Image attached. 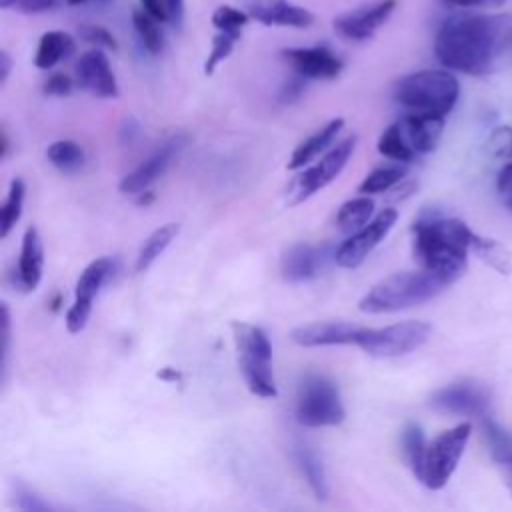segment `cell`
Here are the masks:
<instances>
[{
    "mask_svg": "<svg viewBox=\"0 0 512 512\" xmlns=\"http://www.w3.org/2000/svg\"><path fill=\"white\" fill-rule=\"evenodd\" d=\"M430 404L436 410L448 414L486 416L490 406V392L476 380H460L436 390L430 398Z\"/></svg>",
    "mask_w": 512,
    "mask_h": 512,
    "instance_id": "8fae6325",
    "label": "cell"
},
{
    "mask_svg": "<svg viewBox=\"0 0 512 512\" xmlns=\"http://www.w3.org/2000/svg\"><path fill=\"white\" fill-rule=\"evenodd\" d=\"M432 332L428 322L408 320L384 328H364L358 346L376 358H396L420 348Z\"/></svg>",
    "mask_w": 512,
    "mask_h": 512,
    "instance_id": "ba28073f",
    "label": "cell"
},
{
    "mask_svg": "<svg viewBox=\"0 0 512 512\" xmlns=\"http://www.w3.org/2000/svg\"><path fill=\"white\" fill-rule=\"evenodd\" d=\"M472 252L480 260H484L486 264L496 268L500 274H510L512 272V256H510L508 248L504 244H500L498 240L476 236Z\"/></svg>",
    "mask_w": 512,
    "mask_h": 512,
    "instance_id": "f546056e",
    "label": "cell"
},
{
    "mask_svg": "<svg viewBox=\"0 0 512 512\" xmlns=\"http://www.w3.org/2000/svg\"><path fill=\"white\" fill-rule=\"evenodd\" d=\"M248 14L264 26L284 28H308L314 22V14L290 0H250Z\"/></svg>",
    "mask_w": 512,
    "mask_h": 512,
    "instance_id": "ac0fdd59",
    "label": "cell"
},
{
    "mask_svg": "<svg viewBox=\"0 0 512 512\" xmlns=\"http://www.w3.org/2000/svg\"><path fill=\"white\" fill-rule=\"evenodd\" d=\"M344 128V118H334L326 126H322L318 132H314L310 138H306L298 148L292 152L288 160V170H298L306 166L310 160H314L320 152H324L330 144H334L336 136Z\"/></svg>",
    "mask_w": 512,
    "mask_h": 512,
    "instance_id": "44dd1931",
    "label": "cell"
},
{
    "mask_svg": "<svg viewBox=\"0 0 512 512\" xmlns=\"http://www.w3.org/2000/svg\"><path fill=\"white\" fill-rule=\"evenodd\" d=\"M402 132L416 154H428L438 146L444 130V116L410 112L402 120Z\"/></svg>",
    "mask_w": 512,
    "mask_h": 512,
    "instance_id": "d6986e66",
    "label": "cell"
},
{
    "mask_svg": "<svg viewBox=\"0 0 512 512\" xmlns=\"http://www.w3.org/2000/svg\"><path fill=\"white\" fill-rule=\"evenodd\" d=\"M252 16L240 8H234L230 4H222L214 10L212 14V24L218 32H226V34H232L236 38H240L242 34V28L248 24Z\"/></svg>",
    "mask_w": 512,
    "mask_h": 512,
    "instance_id": "e575fe53",
    "label": "cell"
},
{
    "mask_svg": "<svg viewBox=\"0 0 512 512\" xmlns=\"http://www.w3.org/2000/svg\"><path fill=\"white\" fill-rule=\"evenodd\" d=\"M454 280L442 272H434L428 268L396 272L378 284H374L358 302V308L368 314L396 312L404 308L418 306L426 300L438 296L446 286Z\"/></svg>",
    "mask_w": 512,
    "mask_h": 512,
    "instance_id": "3957f363",
    "label": "cell"
},
{
    "mask_svg": "<svg viewBox=\"0 0 512 512\" xmlns=\"http://www.w3.org/2000/svg\"><path fill=\"white\" fill-rule=\"evenodd\" d=\"M162 20H158L156 16H152L150 12H146L144 8H136L132 12V24L134 30L142 42V46L150 52V54H160L164 50V32L160 26Z\"/></svg>",
    "mask_w": 512,
    "mask_h": 512,
    "instance_id": "4316f807",
    "label": "cell"
},
{
    "mask_svg": "<svg viewBox=\"0 0 512 512\" xmlns=\"http://www.w3.org/2000/svg\"><path fill=\"white\" fill-rule=\"evenodd\" d=\"M140 4H142V8L146 12H150L158 20L168 22V10H166V2L164 0H140Z\"/></svg>",
    "mask_w": 512,
    "mask_h": 512,
    "instance_id": "7dc6e473",
    "label": "cell"
},
{
    "mask_svg": "<svg viewBox=\"0 0 512 512\" xmlns=\"http://www.w3.org/2000/svg\"><path fill=\"white\" fill-rule=\"evenodd\" d=\"M426 444L428 442L424 438V432L416 422H410V424L404 426V430H402V452H404V458H406L408 466L412 468L414 476L420 470Z\"/></svg>",
    "mask_w": 512,
    "mask_h": 512,
    "instance_id": "d6a6232c",
    "label": "cell"
},
{
    "mask_svg": "<svg viewBox=\"0 0 512 512\" xmlns=\"http://www.w3.org/2000/svg\"><path fill=\"white\" fill-rule=\"evenodd\" d=\"M374 212V200L368 194H360L352 200H346L336 212V228L344 234H354L368 224Z\"/></svg>",
    "mask_w": 512,
    "mask_h": 512,
    "instance_id": "d4e9b609",
    "label": "cell"
},
{
    "mask_svg": "<svg viewBox=\"0 0 512 512\" xmlns=\"http://www.w3.org/2000/svg\"><path fill=\"white\" fill-rule=\"evenodd\" d=\"M0 6L4 10H14L22 14H38L52 10L56 6V0H0Z\"/></svg>",
    "mask_w": 512,
    "mask_h": 512,
    "instance_id": "ab89813d",
    "label": "cell"
},
{
    "mask_svg": "<svg viewBox=\"0 0 512 512\" xmlns=\"http://www.w3.org/2000/svg\"><path fill=\"white\" fill-rule=\"evenodd\" d=\"M412 236V250L418 264L456 280L468 266V252H472L478 234L458 218L424 212L414 222Z\"/></svg>",
    "mask_w": 512,
    "mask_h": 512,
    "instance_id": "7a4b0ae2",
    "label": "cell"
},
{
    "mask_svg": "<svg viewBox=\"0 0 512 512\" xmlns=\"http://www.w3.org/2000/svg\"><path fill=\"white\" fill-rule=\"evenodd\" d=\"M158 378L160 380H164V382H180V378H182V374L176 370V368H162L160 372H158Z\"/></svg>",
    "mask_w": 512,
    "mask_h": 512,
    "instance_id": "f907efd6",
    "label": "cell"
},
{
    "mask_svg": "<svg viewBox=\"0 0 512 512\" xmlns=\"http://www.w3.org/2000/svg\"><path fill=\"white\" fill-rule=\"evenodd\" d=\"M72 88H74V82L64 72H56L44 82L46 96H68L72 92Z\"/></svg>",
    "mask_w": 512,
    "mask_h": 512,
    "instance_id": "60d3db41",
    "label": "cell"
},
{
    "mask_svg": "<svg viewBox=\"0 0 512 512\" xmlns=\"http://www.w3.org/2000/svg\"><path fill=\"white\" fill-rule=\"evenodd\" d=\"M238 40H240V38H236V36H232V34H226V32H218V34L212 38V48H210L208 58H206V62H204V74H206V76L214 74L216 66H218L220 62H224V60L232 54L234 44H236Z\"/></svg>",
    "mask_w": 512,
    "mask_h": 512,
    "instance_id": "d590c367",
    "label": "cell"
},
{
    "mask_svg": "<svg viewBox=\"0 0 512 512\" xmlns=\"http://www.w3.org/2000/svg\"><path fill=\"white\" fill-rule=\"evenodd\" d=\"M484 438L488 442L490 454L494 460H498L500 464H506L512 458V436L502 430L492 418L484 416Z\"/></svg>",
    "mask_w": 512,
    "mask_h": 512,
    "instance_id": "836d02e7",
    "label": "cell"
},
{
    "mask_svg": "<svg viewBox=\"0 0 512 512\" xmlns=\"http://www.w3.org/2000/svg\"><path fill=\"white\" fill-rule=\"evenodd\" d=\"M24 192L26 186L20 178H14L10 182L6 200L2 204V214H0V236L6 238L10 234V230L16 226V222L22 216V204H24Z\"/></svg>",
    "mask_w": 512,
    "mask_h": 512,
    "instance_id": "4dcf8cb0",
    "label": "cell"
},
{
    "mask_svg": "<svg viewBox=\"0 0 512 512\" xmlns=\"http://www.w3.org/2000/svg\"><path fill=\"white\" fill-rule=\"evenodd\" d=\"M396 0H376L364 6H358L350 12L334 18V30L340 38L352 42L370 40L380 26L386 24L390 14L396 10Z\"/></svg>",
    "mask_w": 512,
    "mask_h": 512,
    "instance_id": "7c38bea8",
    "label": "cell"
},
{
    "mask_svg": "<svg viewBox=\"0 0 512 512\" xmlns=\"http://www.w3.org/2000/svg\"><path fill=\"white\" fill-rule=\"evenodd\" d=\"M396 220H398L396 208H384L382 212H378L374 220H370L366 226H362L350 238H346L334 250V262L340 268L360 266L366 260V256L388 236V232L392 230Z\"/></svg>",
    "mask_w": 512,
    "mask_h": 512,
    "instance_id": "9c48e42d",
    "label": "cell"
},
{
    "mask_svg": "<svg viewBox=\"0 0 512 512\" xmlns=\"http://www.w3.org/2000/svg\"><path fill=\"white\" fill-rule=\"evenodd\" d=\"M164 2L168 10V22L180 28L184 22V0H164Z\"/></svg>",
    "mask_w": 512,
    "mask_h": 512,
    "instance_id": "f6af8a7d",
    "label": "cell"
},
{
    "mask_svg": "<svg viewBox=\"0 0 512 512\" xmlns=\"http://www.w3.org/2000/svg\"><path fill=\"white\" fill-rule=\"evenodd\" d=\"M42 268H44V248L42 238L34 226H28L22 236V248L18 258V286L24 292L34 290L42 280Z\"/></svg>",
    "mask_w": 512,
    "mask_h": 512,
    "instance_id": "ffe728a7",
    "label": "cell"
},
{
    "mask_svg": "<svg viewBox=\"0 0 512 512\" xmlns=\"http://www.w3.org/2000/svg\"><path fill=\"white\" fill-rule=\"evenodd\" d=\"M470 434L472 426L468 422H462L450 430H444L432 442H428L416 478L430 490L444 488L464 454Z\"/></svg>",
    "mask_w": 512,
    "mask_h": 512,
    "instance_id": "52a82bcc",
    "label": "cell"
},
{
    "mask_svg": "<svg viewBox=\"0 0 512 512\" xmlns=\"http://www.w3.org/2000/svg\"><path fill=\"white\" fill-rule=\"evenodd\" d=\"M356 146V136H348L336 146H332L314 166H310L306 172H302L294 180V200L292 204L304 202L308 196L316 194L324 186H328L348 164L352 152Z\"/></svg>",
    "mask_w": 512,
    "mask_h": 512,
    "instance_id": "30bf717a",
    "label": "cell"
},
{
    "mask_svg": "<svg viewBox=\"0 0 512 512\" xmlns=\"http://www.w3.org/2000/svg\"><path fill=\"white\" fill-rule=\"evenodd\" d=\"M8 148H10V140H8V134H6V130H2V158H6V154H8Z\"/></svg>",
    "mask_w": 512,
    "mask_h": 512,
    "instance_id": "f5cc1de1",
    "label": "cell"
},
{
    "mask_svg": "<svg viewBox=\"0 0 512 512\" xmlns=\"http://www.w3.org/2000/svg\"><path fill=\"white\" fill-rule=\"evenodd\" d=\"M364 326L344 322V320H330V322H310L294 328L290 332L292 342L298 346H334V344H358Z\"/></svg>",
    "mask_w": 512,
    "mask_h": 512,
    "instance_id": "e0dca14e",
    "label": "cell"
},
{
    "mask_svg": "<svg viewBox=\"0 0 512 512\" xmlns=\"http://www.w3.org/2000/svg\"><path fill=\"white\" fill-rule=\"evenodd\" d=\"M8 344H10V312L8 306L2 302V368L6 370V360H8Z\"/></svg>",
    "mask_w": 512,
    "mask_h": 512,
    "instance_id": "ee69618b",
    "label": "cell"
},
{
    "mask_svg": "<svg viewBox=\"0 0 512 512\" xmlns=\"http://www.w3.org/2000/svg\"><path fill=\"white\" fill-rule=\"evenodd\" d=\"M490 150L498 160L512 158V128L500 126L490 134Z\"/></svg>",
    "mask_w": 512,
    "mask_h": 512,
    "instance_id": "f35d334b",
    "label": "cell"
},
{
    "mask_svg": "<svg viewBox=\"0 0 512 512\" xmlns=\"http://www.w3.org/2000/svg\"><path fill=\"white\" fill-rule=\"evenodd\" d=\"M460 94L458 80L446 70H418L394 86V100L408 112L446 116Z\"/></svg>",
    "mask_w": 512,
    "mask_h": 512,
    "instance_id": "277c9868",
    "label": "cell"
},
{
    "mask_svg": "<svg viewBox=\"0 0 512 512\" xmlns=\"http://www.w3.org/2000/svg\"><path fill=\"white\" fill-rule=\"evenodd\" d=\"M74 52V38L62 30H48L40 36L34 64L40 70L54 68L60 60H66Z\"/></svg>",
    "mask_w": 512,
    "mask_h": 512,
    "instance_id": "603a6c76",
    "label": "cell"
},
{
    "mask_svg": "<svg viewBox=\"0 0 512 512\" xmlns=\"http://www.w3.org/2000/svg\"><path fill=\"white\" fill-rule=\"evenodd\" d=\"M112 268H114V264H112V260L106 258V256L92 260V262L84 268V272L80 274V278H78V282H76V288H74L76 298H74V302L92 306L94 296L100 292V288H102L104 282L108 280Z\"/></svg>",
    "mask_w": 512,
    "mask_h": 512,
    "instance_id": "cb8c5ba5",
    "label": "cell"
},
{
    "mask_svg": "<svg viewBox=\"0 0 512 512\" xmlns=\"http://www.w3.org/2000/svg\"><path fill=\"white\" fill-rule=\"evenodd\" d=\"M330 256L334 258V254H330L328 244L324 246H314L308 242L292 244L282 252V258H280L282 276L288 282L312 280L324 272Z\"/></svg>",
    "mask_w": 512,
    "mask_h": 512,
    "instance_id": "5bb4252c",
    "label": "cell"
},
{
    "mask_svg": "<svg viewBox=\"0 0 512 512\" xmlns=\"http://www.w3.org/2000/svg\"><path fill=\"white\" fill-rule=\"evenodd\" d=\"M504 466H506V472H508V486H510V490H512V458H510Z\"/></svg>",
    "mask_w": 512,
    "mask_h": 512,
    "instance_id": "db71d44e",
    "label": "cell"
},
{
    "mask_svg": "<svg viewBox=\"0 0 512 512\" xmlns=\"http://www.w3.org/2000/svg\"><path fill=\"white\" fill-rule=\"evenodd\" d=\"M292 460H294L296 468L300 470V474L304 476L310 490L314 492V496L318 500H326L328 498V482H326L324 466H322V460L318 458V454L308 444L298 442L292 446Z\"/></svg>",
    "mask_w": 512,
    "mask_h": 512,
    "instance_id": "7402d4cb",
    "label": "cell"
},
{
    "mask_svg": "<svg viewBox=\"0 0 512 512\" xmlns=\"http://www.w3.org/2000/svg\"><path fill=\"white\" fill-rule=\"evenodd\" d=\"M46 158L60 172H76L84 166V150L74 140H56L48 146Z\"/></svg>",
    "mask_w": 512,
    "mask_h": 512,
    "instance_id": "f1b7e54d",
    "label": "cell"
},
{
    "mask_svg": "<svg viewBox=\"0 0 512 512\" xmlns=\"http://www.w3.org/2000/svg\"><path fill=\"white\" fill-rule=\"evenodd\" d=\"M378 152L390 160H396V162H412L418 154L410 148L404 132H402V124L400 120L390 124L378 138V144H376Z\"/></svg>",
    "mask_w": 512,
    "mask_h": 512,
    "instance_id": "83f0119b",
    "label": "cell"
},
{
    "mask_svg": "<svg viewBox=\"0 0 512 512\" xmlns=\"http://www.w3.org/2000/svg\"><path fill=\"white\" fill-rule=\"evenodd\" d=\"M12 494H14V504L20 510H26V512H46V510H52V506L46 500H42L34 490L24 486L22 482H14V492Z\"/></svg>",
    "mask_w": 512,
    "mask_h": 512,
    "instance_id": "8d00e7d4",
    "label": "cell"
},
{
    "mask_svg": "<svg viewBox=\"0 0 512 512\" xmlns=\"http://www.w3.org/2000/svg\"><path fill=\"white\" fill-rule=\"evenodd\" d=\"M186 146V136H174L166 140L154 154H150L140 166H136L130 174H126L120 182V192L124 194H140L148 190L170 166V162L180 154Z\"/></svg>",
    "mask_w": 512,
    "mask_h": 512,
    "instance_id": "4fadbf2b",
    "label": "cell"
},
{
    "mask_svg": "<svg viewBox=\"0 0 512 512\" xmlns=\"http://www.w3.org/2000/svg\"><path fill=\"white\" fill-rule=\"evenodd\" d=\"M404 176V168L400 166H380L374 168L366 178L358 184L360 194H380L394 188Z\"/></svg>",
    "mask_w": 512,
    "mask_h": 512,
    "instance_id": "1f68e13d",
    "label": "cell"
},
{
    "mask_svg": "<svg viewBox=\"0 0 512 512\" xmlns=\"http://www.w3.org/2000/svg\"><path fill=\"white\" fill-rule=\"evenodd\" d=\"M236 360L248 390L260 398H276L272 346L266 332L254 324L232 322Z\"/></svg>",
    "mask_w": 512,
    "mask_h": 512,
    "instance_id": "5b68a950",
    "label": "cell"
},
{
    "mask_svg": "<svg viewBox=\"0 0 512 512\" xmlns=\"http://www.w3.org/2000/svg\"><path fill=\"white\" fill-rule=\"evenodd\" d=\"M140 134V126L134 120H126V124L120 128L122 142H132Z\"/></svg>",
    "mask_w": 512,
    "mask_h": 512,
    "instance_id": "c3c4849f",
    "label": "cell"
},
{
    "mask_svg": "<svg viewBox=\"0 0 512 512\" xmlns=\"http://www.w3.org/2000/svg\"><path fill=\"white\" fill-rule=\"evenodd\" d=\"M344 416L338 386L328 376L308 374L302 378L296 394V420L302 426H338Z\"/></svg>",
    "mask_w": 512,
    "mask_h": 512,
    "instance_id": "8992f818",
    "label": "cell"
},
{
    "mask_svg": "<svg viewBox=\"0 0 512 512\" xmlns=\"http://www.w3.org/2000/svg\"><path fill=\"white\" fill-rule=\"evenodd\" d=\"M76 84L98 98H116L118 82L110 68L108 56L96 46L80 56L74 68Z\"/></svg>",
    "mask_w": 512,
    "mask_h": 512,
    "instance_id": "9a60e30c",
    "label": "cell"
},
{
    "mask_svg": "<svg viewBox=\"0 0 512 512\" xmlns=\"http://www.w3.org/2000/svg\"><path fill=\"white\" fill-rule=\"evenodd\" d=\"M10 68H12V60H10V54H8L6 50H2V52H0V82H2V84L8 80Z\"/></svg>",
    "mask_w": 512,
    "mask_h": 512,
    "instance_id": "681fc988",
    "label": "cell"
},
{
    "mask_svg": "<svg viewBox=\"0 0 512 512\" xmlns=\"http://www.w3.org/2000/svg\"><path fill=\"white\" fill-rule=\"evenodd\" d=\"M440 2L450 8H472V6H500L506 0H440Z\"/></svg>",
    "mask_w": 512,
    "mask_h": 512,
    "instance_id": "bcb514c9",
    "label": "cell"
},
{
    "mask_svg": "<svg viewBox=\"0 0 512 512\" xmlns=\"http://www.w3.org/2000/svg\"><path fill=\"white\" fill-rule=\"evenodd\" d=\"M282 56L296 74L308 80H332L344 68V62L328 46L288 48L282 50Z\"/></svg>",
    "mask_w": 512,
    "mask_h": 512,
    "instance_id": "2e32d148",
    "label": "cell"
},
{
    "mask_svg": "<svg viewBox=\"0 0 512 512\" xmlns=\"http://www.w3.org/2000/svg\"><path fill=\"white\" fill-rule=\"evenodd\" d=\"M70 6H74V4H82V2H88V0H66Z\"/></svg>",
    "mask_w": 512,
    "mask_h": 512,
    "instance_id": "11a10c76",
    "label": "cell"
},
{
    "mask_svg": "<svg viewBox=\"0 0 512 512\" xmlns=\"http://www.w3.org/2000/svg\"><path fill=\"white\" fill-rule=\"evenodd\" d=\"M440 64L472 76L498 70L512 56V14L448 18L434 40Z\"/></svg>",
    "mask_w": 512,
    "mask_h": 512,
    "instance_id": "6da1fadb",
    "label": "cell"
},
{
    "mask_svg": "<svg viewBox=\"0 0 512 512\" xmlns=\"http://www.w3.org/2000/svg\"><path fill=\"white\" fill-rule=\"evenodd\" d=\"M180 232V224L168 222L160 228H156L140 246L138 256H136V272H144L152 266V262L170 246V242L176 238Z\"/></svg>",
    "mask_w": 512,
    "mask_h": 512,
    "instance_id": "484cf974",
    "label": "cell"
},
{
    "mask_svg": "<svg viewBox=\"0 0 512 512\" xmlns=\"http://www.w3.org/2000/svg\"><path fill=\"white\" fill-rule=\"evenodd\" d=\"M496 188L502 204L512 212V162H506L504 168L498 172Z\"/></svg>",
    "mask_w": 512,
    "mask_h": 512,
    "instance_id": "b9f144b4",
    "label": "cell"
},
{
    "mask_svg": "<svg viewBox=\"0 0 512 512\" xmlns=\"http://www.w3.org/2000/svg\"><path fill=\"white\" fill-rule=\"evenodd\" d=\"M78 36L88 42V44H94L98 48H108V50H116L118 44H116V38L104 28V26H98V24H82L78 28Z\"/></svg>",
    "mask_w": 512,
    "mask_h": 512,
    "instance_id": "74e56055",
    "label": "cell"
},
{
    "mask_svg": "<svg viewBox=\"0 0 512 512\" xmlns=\"http://www.w3.org/2000/svg\"><path fill=\"white\" fill-rule=\"evenodd\" d=\"M154 200V196H152V192H148V190H144V192H140V198H138V204H142V206H148L150 202Z\"/></svg>",
    "mask_w": 512,
    "mask_h": 512,
    "instance_id": "816d5d0a",
    "label": "cell"
},
{
    "mask_svg": "<svg viewBox=\"0 0 512 512\" xmlns=\"http://www.w3.org/2000/svg\"><path fill=\"white\" fill-rule=\"evenodd\" d=\"M304 76H300V74H296L294 78H290L284 86H282V90H280V94H278V100L282 102V104H290V102H294V100H298L300 96H302V92H304Z\"/></svg>",
    "mask_w": 512,
    "mask_h": 512,
    "instance_id": "7bdbcfd3",
    "label": "cell"
}]
</instances>
